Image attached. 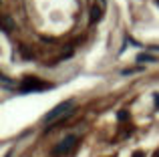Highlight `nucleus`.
<instances>
[{"label":"nucleus","instance_id":"10","mask_svg":"<svg viewBox=\"0 0 159 157\" xmlns=\"http://www.w3.org/2000/svg\"><path fill=\"white\" fill-rule=\"evenodd\" d=\"M151 51H155V52H159V47H149Z\"/></svg>","mask_w":159,"mask_h":157},{"label":"nucleus","instance_id":"6","mask_svg":"<svg viewBox=\"0 0 159 157\" xmlns=\"http://www.w3.org/2000/svg\"><path fill=\"white\" fill-rule=\"evenodd\" d=\"M137 61H139V63H143V61H155V56L153 55H149V52H139V55H137Z\"/></svg>","mask_w":159,"mask_h":157},{"label":"nucleus","instance_id":"11","mask_svg":"<svg viewBox=\"0 0 159 157\" xmlns=\"http://www.w3.org/2000/svg\"><path fill=\"white\" fill-rule=\"evenodd\" d=\"M155 103H157V105H159V95H155Z\"/></svg>","mask_w":159,"mask_h":157},{"label":"nucleus","instance_id":"2","mask_svg":"<svg viewBox=\"0 0 159 157\" xmlns=\"http://www.w3.org/2000/svg\"><path fill=\"white\" fill-rule=\"evenodd\" d=\"M47 89H51V85L40 81V78H36V77H26L18 85L20 93H39V91H47Z\"/></svg>","mask_w":159,"mask_h":157},{"label":"nucleus","instance_id":"4","mask_svg":"<svg viewBox=\"0 0 159 157\" xmlns=\"http://www.w3.org/2000/svg\"><path fill=\"white\" fill-rule=\"evenodd\" d=\"M103 10H105V6H103V4H93V8H91V18H89V22H91V24L99 22V20L103 18Z\"/></svg>","mask_w":159,"mask_h":157},{"label":"nucleus","instance_id":"14","mask_svg":"<svg viewBox=\"0 0 159 157\" xmlns=\"http://www.w3.org/2000/svg\"><path fill=\"white\" fill-rule=\"evenodd\" d=\"M157 4H159V0H157Z\"/></svg>","mask_w":159,"mask_h":157},{"label":"nucleus","instance_id":"9","mask_svg":"<svg viewBox=\"0 0 159 157\" xmlns=\"http://www.w3.org/2000/svg\"><path fill=\"white\" fill-rule=\"evenodd\" d=\"M131 157H145V151H135Z\"/></svg>","mask_w":159,"mask_h":157},{"label":"nucleus","instance_id":"1","mask_svg":"<svg viewBox=\"0 0 159 157\" xmlns=\"http://www.w3.org/2000/svg\"><path fill=\"white\" fill-rule=\"evenodd\" d=\"M73 107H75V101H70V99H69V101L58 103V105L54 107L52 111H48V113L44 115L43 121H44V123H54V121H58V119H62V117H65V115L69 113L70 109H73Z\"/></svg>","mask_w":159,"mask_h":157},{"label":"nucleus","instance_id":"3","mask_svg":"<svg viewBox=\"0 0 159 157\" xmlns=\"http://www.w3.org/2000/svg\"><path fill=\"white\" fill-rule=\"evenodd\" d=\"M77 141H79V137L77 135H69V137H65L61 143H58L57 147L52 149V153L54 155H66L70 149H75V145H77Z\"/></svg>","mask_w":159,"mask_h":157},{"label":"nucleus","instance_id":"13","mask_svg":"<svg viewBox=\"0 0 159 157\" xmlns=\"http://www.w3.org/2000/svg\"><path fill=\"white\" fill-rule=\"evenodd\" d=\"M155 157H159V151H157V153H155Z\"/></svg>","mask_w":159,"mask_h":157},{"label":"nucleus","instance_id":"5","mask_svg":"<svg viewBox=\"0 0 159 157\" xmlns=\"http://www.w3.org/2000/svg\"><path fill=\"white\" fill-rule=\"evenodd\" d=\"M2 28H4V32L16 30V24H14V20L10 18V14H4V16H2Z\"/></svg>","mask_w":159,"mask_h":157},{"label":"nucleus","instance_id":"12","mask_svg":"<svg viewBox=\"0 0 159 157\" xmlns=\"http://www.w3.org/2000/svg\"><path fill=\"white\" fill-rule=\"evenodd\" d=\"M10 155H12V153H6V157H10Z\"/></svg>","mask_w":159,"mask_h":157},{"label":"nucleus","instance_id":"8","mask_svg":"<svg viewBox=\"0 0 159 157\" xmlns=\"http://www.w3.org/2000/svg\"><path fill=\"white\" fill-rule=\"evenodd\" d=\"M125 119H127V111H121L119 113V121H125Z\"/></svg>","mask_w":159,"mask_h":157},{"label":"nucleus","instance_id":"7","mask_svg":"<svg viewBox=\"0 0 159 157\" xmlns=\"http://www.w3.org/2000/svg\"><path fill=\"white\" fill-rule=\"evenodd\" d=\"M141 69H125L123 71V75H133V73H139Z\"/></svg>","mask_w":159,"mask_h":157}]
</instances>
